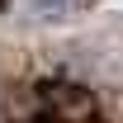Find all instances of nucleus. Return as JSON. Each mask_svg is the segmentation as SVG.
Wrapping results in <instances>:
<instances>
[{"instance_id":"f257e3e1","label":"nucleus","mask_w":123,"mask_h":123,"mask_svg":"<svg viewBox=\"0 0 123 123\" xmlns=\"http://www.w3.org/2000/svg\"><path fill=\"white\" fill-rule=\"evenodd\" d=\"M38 95L47 99L52 114H62V118H71V123H95V114H99L95 109V95L85 85H76V80H43Z\"/></svg>"},{"instance_id":"f03ea898","label":"nucleus","mask_w":123,"mask_h":123,"mask_svg":"<svg viewBox=\"0 0 123 123\" xmlns=\"http://www.w3.org/2000/svg\"><path fill=\"white\" fill-rule=\"evenodd\" d=\"M76 10V0H24V14L29 19H62Z\"/></svg>"}]
</instances>
